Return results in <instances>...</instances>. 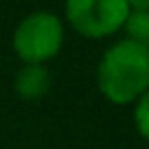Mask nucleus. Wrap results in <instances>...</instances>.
<instances>
[{
  "label": "nucleus",
  "mask_w": 149,
  "mask_h": 149,
  "mask_svg": "<svg viewBox=\"0 0 149 149\" xmlns=\"http://www.w3.org/2000/svg\"><path fill=\"white\" fill-rule=\"evenodd\" d=\"M51 88V74L42 63H26L14 77V91L23 100H42Z\"/></svg>",
  "instance_id": "4"
},
{
  "label": "nucleus",
  "mask_w": 149,
  "mask_h": 149,
  "mask_svg": "<svg viewBox=\"0 0 149 149\" xmlns=\"http://www.w3.org/2000/svg\"><path fill=\"white\" fill-rule=\"evenodd\" d=\"M63 23L51 12H33L14 30L12 47L23 63H47L58 56L63 47Z\"/></svg>",
  "instance_id": "2"
},
{
  "label": "nucleus",
  "mask_w": 149,
  "mask_h": 149,
  "mask_svg": "<svg viewBox=\"0 0 149 149\" xmlns=\"http://www.w3.org/2000/svg\"><path fill=\"white\" fill-rule=\"evenodd\" d=\"M133 119H135V128H137V133L142 135V140L149 142V88L135 100Z\"/></svg>",
  "instance_id": "6"
},
{
  "label": "nucleus",
  "mask_w": 149,
  "mask_h": 149,
  "mask_svg": "<svg viewBox=\"0 0 149 149\" xmlns=\"http://www.w3.org/2000/svg\"><path fill=\"white\" fill-rule=\"evenodd\" d=\"M128 9H149V0H126Z\"/></svg>",
  "instance_id": "7"
},
{
  "label": "nucleus",
  "mask_w": 149,
  "mask_h": 149,
  "mask_svg": "<svg viewBox=\"0 0 149 149\" xmlns=\"http://www.w3.org/2000/svg\"><path fill=\"white\" fill-rule=\"evenodd\" d=\"M147 47H149V42H147Z\"/></svg>",
  "instance_id": "8"
},
{
  "label": "nucleus",
  "mask_w": 149,
  "mask_h": 149,
  "mask_svg": "<svg viewBox=\"0 0 149 149\" xmlns=\"http://www.w3.org/2000/svg\"><path fill=\"white\" fill-rule=\"evenodd\" d=\"M98 88L114 105H130L149 88V47L135 40H119L105 49L98 70Z\"/></svg>",
  "instance_id": "1"
},
{
  "label": "nucleus",
  "mask_w": 149,
  "mask_h": 149,
  "mask_svg": "<svg viewBox=\"0 0 149 149\" xmlns=\"http://www.w3.org/2000/svg\"><path fill=\"white\" fill-rule=\"evenodd\" d=\"M126 0H65L70 26L88 40H102L123 28L128 16Z\"/></svg>",
  "instance_id": "3"
},
{
  "label": "nucleus",
  "mask_w": 149,
  "mask_h": 149,
  "mask_svg": "<svg viewBox=\"0 0 149 149\" xmlns=\"http://www.w3.org/2000/svg\"><path fill=\"white\" fill-rule=\"evenodd\" d=\"M123 28L128 33V40H135L140 44L149 42V9H130Z\"/></svg>",
  "instance_id": "5"
}]
</instances>
